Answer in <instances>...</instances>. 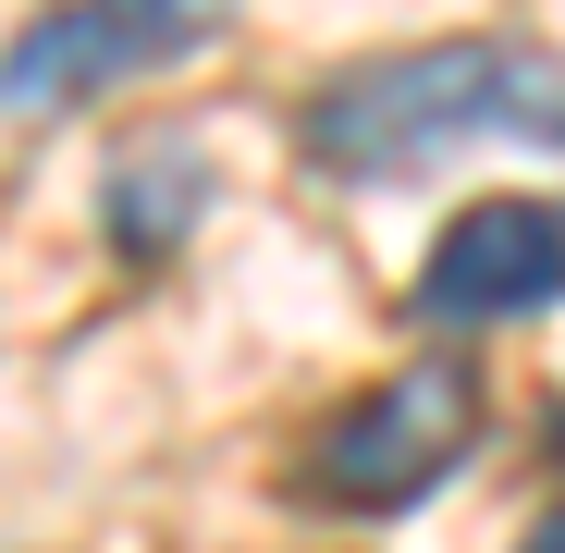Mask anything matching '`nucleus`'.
Instances as JSON below:
<instances>
[{
  "instance_id": "1",
  "label": "nucleus",
  "mask_w": 565,
  "mask_h": 553,
  "mask_svg": "<svg viewBox=\"0 0 565 553\" xmlns=\"http://www.w3.org/2000/svg\"><path fill=\"white\" fill-rule=\"evenodd\" d=\"M320 184H406L467 148H553L565 160V50L541 38H418L332 74L296 111Z\"/></svg>"
},
{
  "instance_id": "2",
  "label": "nucleus",
  "mask_w": 565,
  "mask_h": 553,
  "mask_svg": "<svg viewBox=\"0 0 565 553\" xmlns=\"http://www.w3.org/2000/svg\"><path fill=\"white\" fill-rule=\"evenodd\" d=\"M492 430V382L480 357H418V369H382L356 382L308 443H296V504L320 517H418Z\"/></svg>"
},
{
  "instance_id": "3",
  "label": "nucleus",
  "mask_w": 565,
  "mask_h": 553,
  "mask_svg": "<svg viewBox=\"0 0 565 553\" xmlns=\"http://www.w3.org/2000/svg\"><path fill=\"white\" fill-rule=\"evenodd\" d=\"M234 25V0H50V13L0 50V111H74V99H111L136 74L198 62Z\"/></svg>"
},
{
  "instance_id": "4",
  "label": "nucleus",
  "mask_w": 565,
  "mask_h": 553,
  "mask_svg": "<svg viewBox=\"0 0 565 553\" xmlns=\"http://www.w3.org/2000/svg\"><path fill=\"white\" fill-rule=\"evenodd\" d=\"M565 308V210L553 198H480L455 210L406 284V320L430 332H504V320H541Z\"/></svg>"
},
{
  "instance_id": "5",
  "label": "nucleus",
  "mask_w": 565,
  "mask_h": 553,
  "mask_svg": "<svg viewBox=\"0 0 565 553\" xmlns=\"http://www.w3.org/2000/svg\"><path fill=\"white\" fill-rule=\"evenodd\" d=\"M210 198H222L210 148H184V136H148V148H124V160L99 172V234H111V258L160 270V258H184V234L210 222Z\"/></svg>"
},
{
  "instance_id": "6",
  "label": "nucleus",
  "mask_w": 565,
  "mask_h": 553,
  "mask_svg": "<svg viewBox=\"0 0 565 553\" xmlns=\"http://www.w3.org/2000/svg\"><path fill=\"white\" fill-rule=\"evenodd\" d=\"M516 553H565V480H553V492H541V517H529V529H516Z\"/></svg>"
}]
</instances>
